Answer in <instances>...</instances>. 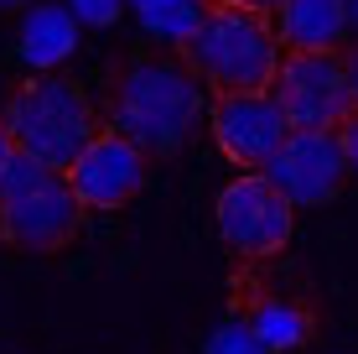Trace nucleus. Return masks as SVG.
Listing matches in <instances>:
<instances>
[{
    "mask_svg": "<svg viewBox=\"0 0 358 354\" xmlns=\"http://www.w3.org/2000/svg\"><path fill=\"white\" fill-rule=\"evenodd\" d=\"M104 125L135 141L156 167L187 156L197 130H208V89L177 53V42H130L109 53L104 83H99Z\"/></svg>",
    "mask_w": 358,
    "mask_h": 354,
    "instance_id": "f257e3e1",
    "label": "nucleus"
},
{
    "mask_svg": "<svg viewBox=\"0 0 358 354\" xmlns=\"http://www.w3.org/2000/svg\"><path fill=\"white\" fill-rule=\"evenodd\" d=\"M0 125L10 130L21 156H36V162L68 172L83 156V146L104 130V109L89 94V83L73 79L68 68L21 73L0 94Z\"/></svg>",
    "mask_w": 358,
    "mask_h": 354,
    "instance_id": "f03ea898",
    "label": "nucleus"
},
{
    "mask_svg": "<svg viewBox=\"0 0 358 354\" xmlns=\"http://www.w3.org/2000/svg\"><path fill=\"white\" fill-rule=\"evenodd\" d=\"M224 308L260 349L296 354L312 349L327 328V297L312 282L306 266L265 261V266H234L224 276Z\"/></svg>",
    "mask_w": 358,
    "mask_h": 354,
    "instance_id": "7ed1b4c3",
    "label": "nucleus"
},
{
    "mask_svg": "<svg viewBox=\"0 0 358 354\" xmlns=\"http://www.w3.org/2000/svg\"><path fill=\"white\" fill-rule=\"evenodd\" d=\"M83 224H89V209L73 193L68 172L16 151V162L0 177V250L52 261L83 240Z\"/></svg>",
    "mask_w": 358,
    "mask_h": 354,
    "instance_id": "20e7f679",
    "label": "nucleus"
},
{
    "mask_svg": "<svg viewBox=\"0 0 358 354\" xmlns=\"http://www.w3.org/2000/svg\"><path fill=\"white\" fill-rule=\"evenodd\" d=\"M187 68L203 79L208 94H265L280 68V36L275 16L239 6H208L203 21L177 42Z\"/></svg>",
    "mask_w": 358,
    "mask_h": 354,
    "instance_id": "39448f33",
    "label": "nucleus"
},
{
    "mask_svg": "<svg viewBox=\"0 0 358 354\" xmlns=\"http://www.w3.org/2000/svg\"><path fill=\"white\" fill-rule=\"evenodd\" d=\"M213 229L234 266L286 261L296 235V203L265 172H239L213 198Z\"/></svg>",
    "mask_w": 358,
    "mask_h": 354,
    "instance_id": "423d86ee",
    "label": "nucleus"
},
{
    "mask_svg": "<svg viewBox=\"0 0 358 354\" xmlns=\"http://www.w3.org/2000/svg\"><path fill=\"white\" fill-rule=\"evenodd\" d=\"M270 94H275L280 115L291 120V130H338L358 109L348 47L343 53H280Z\"/></svg>",
    "mask_w": 358,
    "mask_h": 354,
    "instance_id": "0eeeda50",
    "label": "nucleus"
},
{
    "mask_svg": "<svg viewBox=\"0 0 358 354\" xmlns=\"http://www.w3.org/2000/svg\"><path fill=\"white\" fill-rule=\"evenodd\" d=\"M208 136L224 162L244 172H265L275 151L291 141V120L280 115L275 94H208Z\"/></svg>",
    "mask_w": 358,
    "mask_h": 354,
    "instance_id": "6e6552de",
    "label": "nucleus"
},
{
    "mask_svg": "<svg viewBox=\"0 0 358 354\" xmlns=\"http://www.w3.org/2000/svg\"><path fill=\"white\" fill-rule=\"evenodd\" d=\"M265 177L296 203V209H327L348 193L353 162L343 151L338 130H291V141L275 151Z\"/></svg>",
    "mask_w": 358,
    "mask_h": 354,
    "instance_id": "1a4fd4ad",
    "label": "nucleus"
},
{
    "mask_svg": "<svg viewBox=\"0 0 358 354\" xmlns=\"http://www.w3.org/2000/svg\"><path fill=\"white\" fill-rule=\"evenodd\" d=\"M151 172H156L151 156H145L135 141H125L120 130L104 125L89 146H83L78 162L68 167V182H73V193L83 198L89 214H120L145 193Z\"/></svg>",
    "mask_w": 358,
    "mask_h": 354,
    "instance_id": "9d476101",
    "label": "nucleus"
},
{
    "mask_svg": "<svg viewBox=\"0 0 358 354\" xmlns=\"http://www.w3.org/2000/svg\"><path fill=\"white\" fill-rule=\"evenodd\" d=\"M78 32H83V21L63 0H36L16 21V57L27 63V73H57L78 53Z\"/></svg>",
    "mask_w": 358,
    "mask_h": 354,
    "instance_id": "9b49d317",
    "label": "nucleus"
},
{
    "mask_svg": "<svg viewBox=\"0 0 358 354\" xmlns=\"http://www.w3.org/2000/svg\"><path fill=\"white\" fill-rule=\"evenodd\" d=\"M275 36L286 53H343L353 42L348 0H280Z\"/></svg>",
    "mask_w": 358,
    "mask_h": 354,
    "instance_id": "f8f14e48",
    "label": "nucleus"
},
{
    "mask_svg": "<svg viewBox=\"0 0 358 354\" xmlns=\"http://www.w3.org/2000/svg\"><path fill=\"white\" fill-rule=\"evenodd\" d=\"M135 11H141L145 32L162 36V42H182L197 21H203V0H135Z\"/></svg>",
    "mask_w": 358,
    "mask_h": 354,
    "instance_id": "ddd939ff",
    "label": "nucleus"
},
{
    "mask_svg": "<svg viewBox=\"0 0 358 354\" xmlns=\"http://www.w3.org/2000/svg\"><path fill=\"white\" fill-rule=\"evenodd\" d=\"M63 6L83 27H115V21L125 16V0H63Z\"/></svg>",
    "mask_w": 358,
    "mask_h": 354,
    "instance_id": "4468645a",
    "label": "nucleus"
},
{
    "mask_svg": "<svg viewBox=\"0 0 358 354\" xmlns=\"http://www.w3.org/2000/svg\"><path fill=\"white\" fill-rule=\"evenodd\" d=\"M208 354H270V349H260L250 334H244L239 323L229 318V328H218L213 339H208Z\"/></svg>",
    "mask_w": 358,
    "mask_h": 354,
    "instance_id": "2eb2a0df",
    "label": "nucleus"
},
{
    "mask_svg": "<svg viewBox=\"0 0 358 354\" xmlns=\"http://www.w3.org/2000/svg\"><path fill=\"white\" fill-rule=\"evenodd\" d=\"M338 141H343V151H348V162H353V172H358V109L338 125Z\"/></svg>",
    "mask_w": 358,
    "mask_h": 354,
    "instance_id": "dca6fc26",
    "label": "nucleus"
},
{
    "mask_svg": "<svg viewBox=\"0 0 358 354\" xmlns=\"http://www.w3.org/2000/svg\"><path fill=\"white\" fill-rule=\"evenodd\" d=\"M203 6H239V11H260V16H275L280 0H203Z\"/></svg>",
    "mask_w": 358,
    "mask_h": 354,
    "instance_id": "f3484780",
    "label": "nucleus"
},
{
    "mask_svg": "<svg viewBox=\"0 0 358 354\" xmlns=\"http://www.w3.org/2000/svg\"><path fill=\"white\" fill-rule=\"evenodd\" d=\"M16 162V141H10V130L0 125V177H6V167Z\"/></svg>",
    "mask_w": 358,
    "mask_h": 354,
    "instance_id": "a211bd4d",
    "label": "nucleus"
},
{
    "mask_svg": "<svg viewBox=\"0 0 358 354\" xmlns=\"http://www.w3.org/2000/svg\"><path fill=\"white\" fill-rule=\"evenodd\" d=\"M348 79H353V100H358V36L348 42Z\"/></svg>",
    "mask_w": 358,
    "mask_h": 354,
    "instance_id": "6ab92c4d",
    "label": "nucleus"
},
{
    "mask_svg": "<svg viewBox=\"0 0 358 354\" xmlns=\"http://www.w3.org/2000/svg\"><path fill=\"white\" fill-rule=\"evenodd\" d=\"M27 6H36V0H0V16H21Z\"/></svg>",
    "mask_w": 358,
    "mask_h": 354,
    "instance_id": "aec40b11",
    "label": "nucleus"
},
{
    "mask_svg": "<svg viewBox=\"0 0 358 354\" xmlns=\"http://www.w3.org/2000/svg\"><path fill=\"white\" fill-rule=\"evenodd\" d=\"M348 21H353V36H358V0H348Z\"/></svg>",
    "mask_w": 358,
    "mask_h": 354,
    "instance_id": "412c9836",
    "label": "nucleus"
}]
</instances>
